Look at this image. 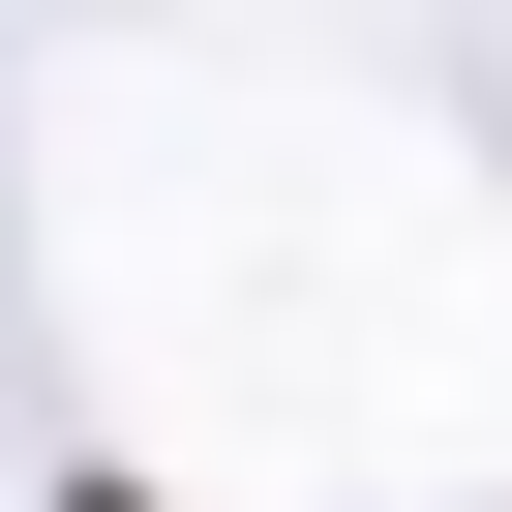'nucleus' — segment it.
<instances>
[{
	"label": "nucleus",
	"instance_id": "1",
	"mask_svg": "<svg viewBox=\"0 0 512 512\" xmlns=\"http://www.w3.org/2000/svg\"><path fill=\"white\" fill-rule=\"evenodd\" d=\"M61 512H151V482H61Z\"/></svg>",
	"mask_w": 512,
	"mask_h": 512
}]
</instances>
